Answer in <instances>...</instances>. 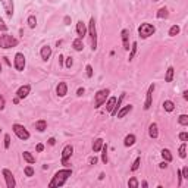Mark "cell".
<instances>
[{
  "label": "cell",
  "instance_id": "f5cc1de1",
  "mask_svg": "<svg viewBox=\"0 0 188 188\" xmlns=\"http://www.w3.org/2000/svg\"><path fill=\"white\" fill-rule=\"evenodd\" d=\"M59 63H63V56L59 55Z\"/></svg>",
  "mask_w": 188,
  "mask_h": 188
},
{
  "label": "cell",
  "instance_id": "ac0fdd59",
  "mask_svg": "<svg viewBox=\"0 0 188 188\" xmlns=\"http://www.w3.org/2000/svg\"><path fill=\"white\" fill-rule=\"evenodd\" d=\"M123 144H125V147H131L135 144V135L134 134H128L126 137H125V140H123Z\"/></svg>",
  "mask_w": 188,
  "mask_h": 188
},
{
  "label": "cell",
  "instance_id": "52a82bcc",
  "mask_svg": "<svg viewBox=\"0 0 188 188\" xmlns=\"http://www.w3.org/2000/svg\"><path fill=\"white\" fill-rule=\"evenodd\" d=\"M13 65L16 71H24L25 68V56L22 53H16L15 55V60H13Z\"/></svg>",
  "mask_w": 188,
  "mask_h": 188
},
{
  "label": "cell",
  "instance_id": "7402d4cb",
  "mask_svg": "<svg viewBox=\"0 0 188 188\" xmlns=\"http://www.w3.org/2000/svg\"><path fill=\"white\" fill-rule=\"evenodd\" d=\"M72 47L77 50V52H81L82 49H84V43H82V38H79L78 37L77 40H74V43H72Z\"/></svg>",
  "mask_w": 188,
  "mask_h": 188
},
{
  "label": "cell",
  "instance_id": "7c38bea8",
  "mask_svg": "<svg viewBox=\"0 0 188 188\" xmlns=\"http://www.w3.org/2000/svg\"><path fill=\"white\" fill-rule=\"evenodd\" d=\"M3 38H5V44H6V49H11V47H15L18 44V40L13 38L9 34H3Z\"/></svg>",
  "mask_w": 188,
  "mask_h": 188
},
{
  "label": "cell",
  "instance_id": "30bf717a",
  "mask_svg": "<svg viewBox=\"0 0 188 188\" xmlns=\"http://www.w3.org/2000/svg\"><path fill=\"white\" fill-rule=\"evenodd\" d=\"M30 91H31V87L27 84V85H22V87H19L18 91H16V97L18 99H25L28 94H30Z\"/></svg>",
  "mask_w": 188,
  "mask_h": 188
},
{
  "label": "cell",
  "instance_id": "7bdbcfd3",
  "mask_svg": "<svg viewBox=\"0 0 188 188\" xmlns=\"http://www.w3.org/2000/svg\"><path fill=\"white\" fill-rule=\"evenodd\" d=\"M177 175H178V185H181L182 184V174H181V170H178Z\"/></svg>",
  "mask_w": 188,
  "mask_h": 188
},
{
  "label": "cell",
  "instance_id": "4dcf8cb0",
  "mask_svg": "<svg viewBox=\"0 0 188 188\" xmlns=\"http://www.w3.org/2000/svg\"><path fill=\"white\" fill-rule=\"evenodd\" d=\"M167 9L166 8H160L159 9V12H157V18H167Z\"/></svg>",
  "mask_w": 188,
  "mask_h": 188
},
{
  "label": "cell",
  "instance_id": "8992f818",
  "mask_svg": "<svg viewBox=\"0 0 188 188\" xmlns=\"http://www.w3.org/2000/svg\"><path fill=\"white\" fill-rule=\"evenodd\" d=\"M2 174H3V177H5V181H6V187L15 188L16 182H15V177H13V174H12L11 170H9V169H3Z\"/></svg>",
  "mask_w": 188,
  "mask_h": 188
},
{
  "label": "cell",
  "instance_id": "681fc988",
  "mask_svg": "<svg viewBox=\"0 0 188 188\" xmlns=\"http://www.w3.org/2000/svg\"><path fill=\"white\" fill-rule=\"evenodd\" d=\"M44 150V145L43 144H37V151H43Z\"/></svg>",
  "mask_w": 188,
  "mask_h": 188
},
{
  "label": "cell",
  "instance_id": "ab89813d",
  "mask_svg": "<svg viewBox=\"0 0 188 188\" xmlns=\"http://www.w3.org/2000/svg\"><path fill=\"white\" fill-rule=\"evenodd\" d=\"M85 71H87V77L88 78L93 77V68H91V65H87V66H85Z\"/></svg>",
  "mask_w": 188,
  "mask_h": 188
},
{
  "label": "cell",
  "instance_id": "d590c367",
  "mask_svg": "<svg viewBox=\"0 0 188 188\" xmlns=\"http://www.w3.org/2000/svg\"><path fill=\"white\" fill-rule=\"evenodd\" d=\"M24 172H25V175H27V177H33V175H34L33 166H27V167L24 169Z\"/></svg>",
  "mask_w": 188,
  "mask_h": 188
},
{
  "label": "cell",
  "instance_id": "5bb4252c",
  "mask_svg": "<svg viewBox=\"0 0 188 188\" xmlns=\"http://www.w3.org/2000/svg\"><path fill=\"white\" fill-rule=\"evenodd\" d=\"M56 93H57V96H59V97L66 96V93H68L66 82H59V84H57V87H56Z\"/></svg>",
  "mask_w": 188,
  "mask_h": 188
},
{
  "label": "cell",
  "instance_id": "7a4b0ae2",
  "mask_svg": "<svg viewBox=\"0 0 188 188\" xmlns=\"http://www.w3.org/2000/svg\"><path fill=\"white\" fill-rule=\"evenodd\" d=\"M156 31V28L151 25V24H141L140 27H138V34H140V37L141 38H148L150 35H153Z\"/></svg>",
  "mask_w": 188,
  "mask_h": 188
},
{
  "label": "cell",
  "instance_id": "9c48e42d",
  "mask_svg": "<svg viewBox=\"0 0 188 188\" xmlns=\"http://www.w3.org/2000/svg\"><path fill=\"white\" fill-rule=\"evenodd\" d=\"M153 91H155V84H151L148 87V91H147V96H145V103H144V109L148 110L150 106H151V97H153Z\"/></svg>",
  "mask_w": 188,
  "mask_h": 188
},
{
  "label": "cell",
  "instance_id": "484cf974",
  "mask_svg": "<svg viewBox=\"0 0 188 188\" xmlns=\"http://www.w3.org/2000/svg\"><path fill=\"white\" fill-rule=\"evenodd\" d=\"M115 104H116V97H110V99L107 100V104H106V110H107V112H112V109L115 107Z\"/></svg>",
  "mask_w": 188,
  "mask_h": 188
},
{
  "label": "cell",
  "instance_id": "cb8c5ba5",
  "mask_svg": "<svg viewBox=\"0 0 188 188\" xmlns=\"http://www.w3.org/2000/svg\"><path fill=\"white\" fill-rule=\"evenodd\" d=\"M22 156H24V159H25L28 163H31V165H33V163H35V157H34V156L31 155L30 151H24Z\"/></svg>",
  "mask_w": 188,
  "mask_h": 188
},
{
  "label": "cell",
  "instance_id": "816d5d0a",
  "mask_svg": "<svg viewBox=\"0 0 188 188\" xmlns=\"http://www.w3.org/2000/svg\"><path fill=\"white\" fill-rule=\"evenodd\" d=\"M55 143H56V140L53 138V137H52V138L49 140V144H50V145H55Z\"/></svg>",
  "mask_w": 188,
  "mask_h": 188
},
{
  "label": "cell",
  "instance_id": "277c9868",
  "mask_svg": "<svg viewBox=\"0 0 188 188\" xmlns=\"http://www.w3.org/2000/svg\"><path fill=\"white\" fill-rule=\"evenodd\" d=\"M12 129H13V132L16 134V137H18L19 140H28V138H30V132L27 131V128H25L24 125H19V123H13Z\"/></svg>",
  "mask_w": 188,
  "mask_h": 188
},
{
  "label": "cell",
  "instance_id": "d4e9b609",
  "mask_svg": "<svg viewBox=\"0 0 188 188\" xmlns=\"http://www.w3.org/2000/svg\"><path fill=\"white\" fill-rule=\"evenodd\" d=\"M163 109L166 112H172L175 109V104H174V101H170V100H166L165 103H163Z\"/></svg>",
  "mask_w": 188,
  "mask_h": 188
},
{
  "label": "cell",
  "instance_id": "ee69618b",
  "mask_svg": "<svg viewBox=\"0 0 188 188\" xmlns=\"http://www.w3.org/2000/svg\"><path fill=\"white\" fill-rule=\"evenodd\" d=\"M5 109V99H3V96H0V110H3Z\"/></svg>",
  "mask_w": 188,
  "mask_h": 188
},
{
  "label": "cell",
  "instance_id": "1f68e13d",
  "mask_svg": "<svg viewBox=\"0 0 188 188\" xmlns=\"http://www.w3.org/2000/svg\"><path fill=\"white\" fill-rule=\"evenodd\" d=\"M128 185L131 188H138L140 187V182L137 181V178H131V179L128 181Z\"/></svg>",
  "mask_w": 188,
  "mask_h": 188
},
{
  "label": "cell",
  "instance_id": "3957f363",
  "mask_svg": "<svg viewBox=\"0 0 188 188\" xmlns=\"http://www.w3.org/2000/svg\"><path fill=\"white\" fill-rule=\"evenodd\" d=\"M88 33H90V37H91V49L96 50L97 49V30H96V21H94V18L90 19Z\"/></svg>",
  "mask_w": 188,
  "mask_h": 188
},
{
  "label": "cell",
  "instance_id": "6f0895ef",
  "mask_svg": "<svg viewBox=\"0 0 188 188\" xmlns=\"http://www.w3.org/2000/svg\"><path fill=\"white\" fill-rule=\"evenodd\" d=\"M0 131H2V129H0Z\"/></svg>",
  "mask_w": 188,
  "mask_h": 188
},
{
  "label": "cell",
  "instance_id": "44dd1931",
  "mask_svg": "<svg viewBox=\"0 0 188 188\" xmlns=\"http://www.w3.org/2000/svg\"><path fill=\"white\" fill-rule=\"evenodd\" d=\"M101 147H103V140H101V138H96V140L93 141V150H94V153L100 151Z\"/></svg>",
  "mask_w": 188,
  "mask_h": 188
},
{
  "label": "cell",
  "instance_id": "4fadbf2b",
  "mask_svg": "<svg viewBox=\"0 0 188 188\" xmlns=\"http://www.w3.org/2000/svg\"><path fill=\"white\" fill-rule=\"evenodd\" d=\"M122 43H123V49L129 50V31L128 30H122Z\"/></svg>",
  "mask_w": 188,
  "mask_h": 188
},
{
  "label": "cell",
  "instance_id": "f546056e",
  "mask_svg": "<svg viewBox=\"0 0 188 188\" xmlns=\"http://www.w3.org/2000/svg\"><path fill=\"white\" fill-rule=\"evenodd\" d=\"M179 31H181V28H179L178 25H172L170 30H169V35H170V37H175V35L179 34Z\"/></svg>",
  "mask_w": 188,
  "mask_h": 188
},
{
  "label": "cell",
  "instance_id": "9f6ffc18",
  "mask_svg": "<svg viewBox=\"0 0 188 188\" xmlns=\"http://www.w3.org/2000/svg\"><path fill=\"white\" fill-rule=\"evenodd\" d=\"M153 2H159V0H153Z\"/></svg>",
  "mask_w": 188,
  "mask_h": 188
},
{
  "label": "cell",
  "instance_id": "83f0119b",
  "mask_svg": "<svg viewBox=\"0 0 188 188\" xmlns=\"http://www.w3.org/2000/svg\"><path fill=\"white\" fill-rule=\"evenodd\" d=\"M162 157L165 159L167 163H169V162H172V155H170V151H169L167 148H163V150H162Z\"/></svg>",
  "mask_w": 188,
  "mask_h": 188
},
{
  "label": "cell",
  "instance_id": "f35d334b",
  "mask_svg": "<svg viewBox=\"0 0 188 188\" xmlns=\"http://www.w3.org/2000/svg\"><path fill=\"white\" fill-rule=\"evenodd\" d=\"M0 31H3V33H6L8 31V25L5 24V21L0 18Z\"/></svg>",
  "mask_w": 188,
  "mask_h": 188
},
{
  "label": "cell",
  "instance_id": "bcb514c9",
  "mask_svg": "<svg viewBox=\"0 0 188 188\" xmlns=\"http://www.w3.org/2000/svg\"><path fill=\"white\" fill-rule=\"evenodd\" d=\"M0 47H2V49H6V44H5V38H3V35H0Z\"/></svg>",
  "mask_w": 188,
  "mask_h": 188
},
{
  "label": "cell",
  "instance_id": "2e32d148",
  "mask_svg": "<svg viewBox=\"0 0 188 188\" xmlns=\"http://www.w3.org/2000/svg\"><path fill=\"white\" fill-rule=\"evenodd\" d=\"M40 55H41V59H50V56H52V47L50 46H43L41 47V50H40Z\"/></svg>",
  "mask_w": 188,
  "mask_h": 188
},
{
  "label": "cell",
  "instance_id": "8d00e7d4",
  "mask_svg": "<svg viewBox=\"0 0 188 188\" xmlns=\"http://www.w3.org/2000/svg\"><path fill=\"white\" fill-rule=\"evenodd\" d=\"M9 147H11V135L6 134V135H5V148L8 150Z\"/></svg>",
  "mask_w": 188,
  "mask_h": 188
},
{
  "label": "cell",
  "instance_id": "6da1fadb",
  "mask_svg": "<svg viewBox=\"0 0 188 188\" xmlns=\"http://www.w3.org/2000/svg\"><path fill=\"white\" fill-rule=\"evenodd\" d=\"M72 175V170L71 169H62V170H59V172H56L53 179L50 181V184H49V187L50 188H55V187H62L65 182L68 181V178Z\"/></svg>",
  "mask_w": 188,
  "mask_h": 188
},
{
  "label": "cell",
  "instance_id": "c3c4849f",
  "mask_svg": "<svg viewBox=\"0 0 188 188\" xmlns=\"http://www.w3.org/2000/svg\"><path fill=\"white\" fill-rule=\"evenodd\" d=\"M159 167H160V169H166V167H167V162H162V163H160V165H159Z\"/></svg>",
  "mask_w": 188,
  "mask_h": 188
},
{
  "label": "cell",
  "instance_id": "74e56055",
  "mask_svg": "<svg viewBox=\"0 0 188 188\" xmlns=\"http://www.w3.org/2000/svg\"><path fill=\"white\" fill-rule=\"evenodd\" d=\"M137 53V43L134 41L132 43V47H131V53H129V60H132V57H134V55Z\"/></svg>",
  "mask_w": 188,
  "mask_h": 188
},
{
  "label": "cell",
  "instance_id": "f907efd6",
  "mask_svg": "<svg viewBox=\"0 0 188 188\" xmlns=\"http://www.w3.org/2000/svg\"><path fill=\"white\" fill-rule=\"evenodd\" d=\"M77 94H78V96H82V94H84V88H78Z\"/></svg>",
  "mask_w": 188,
  "mask_h": 188
},
{
  "label": "cell",
  "instance_id": "9a60e30c",
  "mask_svg": "<svg viewBox=\"0 0 188 188\" xmlns=\"http://www.w3.org/2000/svg\"><path fill=\"white\" fill-rule=\"evenodd\" d=\"M77 33H78V35H79V38H84V35L87 34V27H85V24L82 22V21H78Z\"/></svg>",
  "mask_w": 188,
  "mask_h": 188
},
{
  "label": "cell",
  "instance_id": "836d02e7",
  "mask_svg": "<svg viewBox=\"0 0 188 188\" xmlns=\"http://www.w3.org/2000/svg\"><path fill=\"white\" fill-rule=\"evenodd\" d=\"M140 163H141V159H140V157H137V159L134 160L132 166H131V170H137V169L140 167Z\"/></svg>",
  "mask_w": 188,
  "mask_h": 188
},
{
  "label": "cell",
  "instance_id": "e575fe53",
  "mask_svg": "<svg viewBox=\"0 0 188 188\" xmlns=\"http://www.w3.org/2000/svg\"><path fill=\"white\" fill-rule=\"evenodd\" d=\"M178 121H179L181 125H188V115H181Z\"/></svg>",
  "mask_w": 188,
  "mask_h": 188
},
{
  "label": "cell",
  "instance_id": "ba28073f",
  "mask_svg": "<svg viewBox=\"0 0 188 188\" xmlns=\"http://www.w3.org/2000/svg\"><path fill=\"white\" fill-rule=\"evenodd\" d=\"M2 2V5H3V9L6 12V15L12 18V15H13V0H0Z\"/></svg>",
  "mask_w": 188,
  "mask_h": 188
},
{
  "label": "cell",
  "instance_id": "7dc6e473",
  "mask_svg": "<svg viewBox=\"0 0 188 188\" xmlns=\"http://www.w3.org/2000/svg\"><path fill=\"white\" fill-rule=\"evenodd\" d=\"M88 162H90V165H96L97 163V157H90Z\"/></svg>",
  "mask_w": 188,
  "mask_h": 188
},
{
  "label": "cell",
  "instance_id": "db71d44e",
  "mask_svg": "<svg viewBox=\"0 0 188 188\" xmlns=\"http://www.w3.org/2000/svg\"><path fill=\"white\" fill-rule=\"evenodd\" d=\"M184 99L188 100V91H184Z\"/></svg>",
  "mask_w": 188,
  "mask_h": 188
},
{
  "label": "cell",
  "instance_id": "603a6c76",
  "mask_svg": "<svg viewBox=\"0 0 188 188\" xmlns=\"http://www.w3.org/2000/svg\"><path fill=\"white\" fill-rule=\"evenodd\" d=\"M178 155H179L181 159H185V157H187V144L185 143H182L181 145H179V148H178Z\"/></svg>",
  "mask_w": 188,
  "mask_h": 188
},
{
  "label": "cell",
  "instance_id": "4316f807",
  "mask_svg": "<svg viewBox=\"0 0 188 188\" xmlns=\"http://www.w3.org/2000/svg\"><path fill=\"white\" fill-rule=\"evenodd\" d=\"M172 79H174V68L169 66V68H167V71H166V78H165V81H166V82H170Z\"/></svg>",
  "mask_w": 188,
  "mask_h": 188
},
{
  "label": "cell",
  "instance_id": "11a10c76",
  "mask_svg": "<svg viewBox=\"0 0 188 188\" xmlns=\"http://www.w3.org/2000/svg\"><path fill=\"white\" fill-rule=\"evenodd\" d=\"M0 72H2V63H0Z\"/></svg>",
  "mask_w": 188,
  "mask_h": 188
},
{
  "label": "cell",
  "instance_id": "5b68a950",
  "mask_svg": "<svg viewBox=\"0 0 188 188\" xmlns=\"http://www.w3.org/2000/svg\"><path fill=\"white\" fill-rule=\"evenodd\" d=\"M107 96H109V90L107 88L97 91V93H96V100H94V107H100L103 103H106Z\"/></svg>",
  "mask_w": 188,
  "mask_h": 188
},
{
  "label": "cell",
  "instance_id": "60d3db41",
  "mask_svg": "<svg viewBox=\"0 0 188 188\" xmlns=\"http://www.w3.org/2000/svg\"><path fill=\"white\" fill-rule=\"evenodd\" d=\"M181 174H182V178H187L188 179V166H184V167H182Z\"/></svg>",
  "mask_w": 188,
  "mask_h": 188
},
{
  "label": "cell",
  "instance_id": "e0dca14e",
  "mask_svg": "<svg viewBox=\"0 0 188 188\" xmlns=\"http://www.w3.org/2000/svg\"><path fill=\"white\" fill-rule=\"evenodd\" d=\"M34 126H35V129L38 132H43V131H46V128H47V122L44 119H40V121H37L34 123Z\"/></svg>",
  "mask_w": 188,
  "mask_h": 188
},
{
  "label": "cell",
  "instance_id": "ffe728a7",
  "mask_svg": "<svg viewBox=\"0 0 188 188\" xmlns=\"http://www.w3.org/2000/svg\"><path fill=\"white\" fill-rule=\"evenodd\" d=\"M131 110H132V106H131V104H126V106H125L123 109H121V110L118 112L116 115H118V118H119V119H122V118H123L126 113H129Z\"/></svg>",
  "mask_w": 188,
  "mask_h": 188
},
{
  "label": "cell",
  "instance_id": "b9f144b4",
  "mask_svg": "<svg viewBox=\"0 0 188 188\" xmlns=\"http://www.w3.org/2000/svg\"><path fill=\"white\" fill-rule=\"evenodd\" d=\"M179 140L185 143V141L188 140V134H187V132H181V134H179Z\"/></svg>",
  "mask_w": 188,
  "mask_h": 188
},
{
  "label": "cell",
  "instance_id": "8fae6325",
  "mask_svg": "<svg viewBox=\"0 0 188 188\" xmlns=\"http://www.w3.org/2000/svg\"><path fill=\"white\" fill-rule=\"evenodd\" d=\"M72 155H74V147H72V145H66V147L63 148V151H62V163L65 165V163H66V160Z\"/></svg>",
  "mask_w": 188,
  "mask_h": 188
},
{
  "label": "cell",
  "instance_id": "f1b7e54d",
  "mask_svg": "<svg viewBox=\"0 0 188 188\" xmlns=\"http://www.w3.org/2000/svg\"><path fill=\"white\" fill-rule=\"evenodd\" d=\"M101 150H103V153H101V160H103V163L106 165V163H107V144H103Z\"/></svg>",
  "mask_w": 188,
  "mask_h": 188
},
{
  "label": "cell",
  "instance_id": "d6a6232c",
  "mask_svg": "<svg viewBox=\"0 0 188 188\" xmlns=\"http://www.w3.org/2000/svg\"><path fill=\"white\" fill-rule=\"evenodd\" d=\"M28 25H30V28H35V25H37V18L31 15L30 18H28Z\"/></svg>",
  "mask_w": 188,
  "mask_h": 188
},
{
  "label": "cell",
  "instance_id": "d6986e66",
  "mask_svg": "<svg viewBox=\"0 0 188 188\" xmlns=\"http://www.w3.org/2000/svg\"><path fill=\"white\" fill-rule=\"evenodd\" d=\"M148 135H150L151 138H157L159 129H157V125H156V123H151V125L148 126Z\"/></svg>",
  "mask_w": 188,
  "mask_h": 188
},
{
  "label": "cell",
  "instance_id": "f6af8a7d",
  "mask_svg": "<svg viewBox=\"0 0 188 188\" xmlns=\"http://www.w3.org/2000/svg\"><path fill=\"white\" fill-rule=\"evenodd\" d=\"M72 63H74L72 57H68V59H66V68H71V66H72Z\"/></svg>",
  "mask_w": 188,
  "mask_h": 188
}]
</instances>
